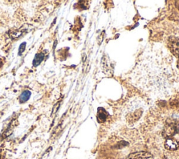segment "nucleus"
Instances as JSON below:
<instances>
[{
	"instance_id": "nucleus-1",
	"label": "nucleus",
	"mask_w": 179,
	"mask_h": 159,
	"mask_svg": "<svg viewBox=\"0 0 179 159\" xmlns=\"http://www.w3.org/2000/svg\"><path fill=\"white\" fill-rule=\"evenodd\" d=\"M179 132V122L171 120L167 121L163 130L162 134L164 137L171 138L172 136Z\"/></svg>"
},
{
	"instance_id": "nucleus-2",
	"label": "nucleus",
	"mask_w": 179,
	"mask_h": 159,
	"mask_svg": "<svg viewBox=\"0 0 179 159\" xmlns=\"http://www.w3.org/2000/svg\"><path fill=\"white\" fill-rule=\"evenodd\" d=\"M168 46L171 51L176 56H179V39L175 36L169 38Z\"/></svg>"
},
{
	"instance_id": "nucleus-3",
	"label": "nucleus",
	"mask_w": 179,
	"mask_h": 159,
	"mask_svg": "<svg viewBox=\"0 0 179 159\" xmlns=\"http://www.w3.org/2000/svg\"><path fill=\"white\" fill-rule=\"evenodd\" d=\"M153 155L147 151H138L132 153L128 155L127 159H152Z\"/></svg>"
},
{
	"instance_id": "nucleus-4",
	"label": "nucleus",
	"mask_w": 179,
	"mask_h": 159,
	"mask_svg": "<svg viewBox=\"0 0 179 159\" xmlns=\"http://www.w3.org/2000/svg\"><path fill=\"white\" fill-rule=\"evenodd\" d=\"M164 147L169 151H175L179 148V143L173 138H166L164 142Z\"/></svg>"
},
{
	"instance_id": "nucleus-5",
	"label": "nucleus",
	"mask_w": 179,
	"mask_h": 159,
	"mask_svg": "<svg viewBox=\"0 0 179 159\" xmlns=\"http://www.w3.org/2000/svg\"><path fill=\"white\" fill-rule=\"evenodd\" d=\"M45 57V54L43 53H39L36 54L35 57H34V60H33V65L34 67H37L39 66L40 64L41 63V62L43 60Z\"/></svg>"
},
{
	"instance_id": "nucleus-6",
	"label": "nucleus",
	"mask_w": 179,
	"mask_h": 159,
	"mask_svg": "<svg viewBox=\"0 0 179 159\" xmlns=\"http://www.w3.org/2000/svg\"><path fill=\"white\" fill-rule=\"evenodd\" d=\"M31 96V92L28 90H24L23 92H22L21 95H20L19 97V100H20V103H24L25 102H27V100L29 99Z\"/></svg>"
},
{
	"instance_id": "nucleus-7",
	"label": "nucleus",
	"mask_w": 179,
	"mask_h": 159,
	"mask_svg": "<svg viewBox=\"0 0 179 159\" xmlns=\"http://www.w3.org/2000/svg\"><path fill=\"white\" fill-rule=\"evenodd\" d=\"M107 118V113L106 112L105 110L102 109L99 110L98 114H97V119L99 120L100 122H104L105 121Z\"/></svg>"
},
{
	"instance_id": "nucleus-8",
	"label": "nucleus",
	"mask_w": 179,
	"mask_h": 159,
	"mask_svg": "<svg viewBox=\"0 0 179 159\" xmlns=\"http://www.w3.org/2000/svg\"><path fill=\"white\" fill-rule=\"evenodd\" d=\"M102 68H103V70L104 71V72L108 73V74H110V71H112V70L111 69V66L110 64L109 65V62H108V60H106L105 57H103L102 59Z\"/></svg>"
},
{
	"instance_id": "nucleus-9",
	"label": "nucleus",
	"mask_w": 179,
	"mask_h": 159,
	"mask_svg": "<svg viewBox=\"0 0 179 159\" xmlns=\"http://www.w3.org/2000/svg\"><path fill=\"white\" fill-rule=\"evenodd\" d=\"M25 46H26V43L24 42L20 44V47H19V51H18V55H21L22 53L25 51Z\"/></svg>"
},
{
	"instance_id": "nucleus-10",
	"label": "nucleus",
	"mask_w": 179,
	"mask_h": 159,
	"mask_svg": "<svg viewBox=\"0 0 179 159\" xmlns=\"http://www.w3.org/2000/svg\"><path fill=\"white\" fill-rule=\"evenodd\" d=\"M176 6L177 8H178L179 9V1H176Z\"/></svg>"
},
{
	"instance_id": "nucleus-11",
	"label": "nucleus",
	"mask_w": 179,
	"mask_h": 159,
	"mask_svg": "<svg viewBox=\"0 0 179 159\" xmlns=\"http://www.w3.org/2000/svg\"><path fill=\"white\" fill-rule=\"evenodd\" d=\"M178 57H179V56H178Z\"/></svg>"
}]
</instances>
